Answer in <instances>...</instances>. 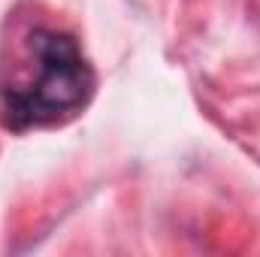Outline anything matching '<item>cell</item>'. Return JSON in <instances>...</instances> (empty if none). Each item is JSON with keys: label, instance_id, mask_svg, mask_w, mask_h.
Masks as SVG:
<instances>
[{"label": "cell", "instance_id": "6da1fadb", "mask_svg": "<svg viewBox=\"0 0 260 257\" xmlns=\"http://www.w3.org/2000/svg\"><path fill=\"white\" fill-rule=\"evenodd\" d=\"M88 73L67 37H46L40 49V79L30 91L12 94V112L24 118L49 115L67 106H76L85 94Z\"/></svg>", "mask_w": 260, "mask_h": 257}]
</instances>
